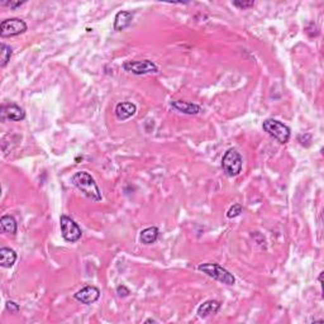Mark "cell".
Segmentation results:
<instances>
[{"label":"cell","mask_w":324,"mask_h":324,"mask_svg":"<svg viewBox=\"0 0 324 324\" xmlns=\"http://www.w3.org/2000/svg\"><path fill=\"white\" fill-rule=\"evenodd\" d=\"M71 183L72 185L75 186V188H78L86 198H89L93 202H100V200L103 199L102 191H100L99 186H98L94 178H93L89 172H75V174L72 175Z\"/></svg>","instance_id":"cell-1"},{"label":"cell","mask_w":324,"mask_h":324,"mask_svg":"<svg viewBox=\"0 0 324 324\" xmlns=\"http://www.w3.org/2000/svg\"><path fill=\"white\" fill-rule=\"evenodd\" d=\"M198 270L202 271L203 274L208 275L212 279L219 281V283L225 284V285H234L235 284V277L233 276V274H230L227 269L216 262L202 263L198 266Z\"/></svg>","instance_id":"cell-2"},{"label":"cell","mask_w":324,"mask_h":324,"mask_svg":"<svg viewBox=\"0 0 324 324\" xmlns=\"http://www.w3.org/2000/svg\"><path fill=\"white\" fill-rule=\"evenodd\" d=\"M242 166H243V158H242L241 153L234 148H229L227 152L223 155L222 158V169L227 176L229 178H234L239 172L242 171Z\"/></svg>","instance_id":"cell-3"},{"label":"cell","mask_w":324,"mask_h":324,"mask_svg":"<svg viewBox=\"0 0 324 324\" xmlns=\"http://www.w3.org/2000/svg\"><path fill=\"white\" fill-rule=\"evenodd\" d=\"M262 128L265 132L270 134L271 137H274L277 142L280 143H288L289 139L291 136L290 128L286 124H284L283 122L276 119H266L263 122Z\"/></svg>","instance_id":"cell-4"},{"label":"cell","mask_w":324,"mask_h":324,"mask_svg":"<svg viewBox=\"0 0 324 324\" xmlns=\"http://www.w3.org/2000/svg\"><path fill=\"white\" fill-rule=\"evenodd\" d=\"M60 227H61L62 237L67 242H78L83 235V230L79 227L78 223L67 216H61L60 218Z\"/></svg>","instance_id":"cell-5"},{"label":"cell","mask_w":324,"mask_h":324,"mask_svg":"<svg viewBox=\"0 0 324 324\" xmlns=\"http://www.w3.org/2000/svg\"><path fill=\"white\" fill-rule=\"evenodd\" d=\"M27 23L24 20L19 18H10V19L3 20L0 24V36L3 38L19 36L27 31Z\"/></svg>","instance_id":"cell-6"},{"label":"cell","mask_w":324,"mask_h":324,"mask_svg":"<svg viewBox=\"0 0 324 324\" xmlns=\"http://www.w3.org/2000/svg\"><path fill=\"white\" fill-rule=\"evenodd\" d=\"M125 71L132 72L134 75H147V74H157L158 67L151 60H142V61H127L123 65Z\"/></svg>","instance_id":"cell-7"},{"label":"cell","mask_w":324,"mask_h":324,"mask_svg":"<svg viewBox=\"0 0 324 324\" xmlns=\"http://www.w3.org/2000/svg\"><path fill=\"white\" fill-rule=\"evenodd\" d=\"M78 302L83 303L85 305L94 304L95 302H98L100 298V290L94 285H88L85 288H83L81 290H79L78 293L74 295Z\"/></svg>","instance_id":"cell-8"},{"label":"cell","mask_w":324,"mask_h":324,"mask_svg":"<svg viewBox=\"0 0 324 324\" xmlns=\"http://www.w3.org/2000/svg\"><path fill=\"white\" fill-rule=\"evenodd\" d=\"M1 118L3 119L20 122L25 118V111L17 104H6L1 107Z\"/></svg>","instance_id":"cell-9"},{"label":"cell","mask_w":324,"mask_h":324,"mask_svg":"<svg viewBox=\"0 0 324 324\" xmlns=\"http://www.w3.org/2000/svg\"><path fill=\"white\" fill-rule=\"evenodd\" d=\"M170 106L178 111H180V113L188 114V115H197V114H199L202 111V108L198 104L190 102H184V100H174V102L170 103Z\"/></svg>","instance_id":"cell-10"},{"label":"cell","mask_w":324,"mask_h":324,"mask_svg":"<svg viewBox=\"0 0 324 324\" xmlns=\"http://www.w3.org/2000/svg\"><path fill=\"white\" fill-rule=\"evenodd\" d=\"M137 111V107L130 102L118 103L115 107V116L119 120H127L130 116H133Z\"/></svg>","instance_id":"cell-11"},{"label":"cell","mask_w":324,"mask_h":324,"mask_svg":"<svg viewBox=\"0 0 324 324\" xmlns=\"http://www.w3.org/2000/svg\"><path fill=\"white\" fill-rule=\"evenodd\" d=\"M132 20H133V13L125 10L118 11L115 18H114V29L116 32L124 31L125 28L132 24Z\"/></svg>","instance_id":"cell-12"},{"label":"cell","mask_w":324,"mask_h":324,"mask_svg":"<svg viewBox=\"0 0 324 324\" xmlns=\"http://www.w3.org/2000/svg\"><path fill=\"white\" fill-rule=\"evenodd\" d=\"M220 309V303L218 300H207L198 308V316L200 318H208L209 316H214Z\"/></svg>","instance_id":"cell-13"},{"label":"cell","mask_w":324,"mask_h":324,"mask_svg":"<svg viewBox=\"0 0 324 324\" xmlns=\"http://www.w3.org/2000/svg\"><path fill=\"white\" fill-rule=\"evenodd\" d=\"M15 261H17V253L14 249L8 248V247L0 248V265H1V267L10 269L15 263Z\"/></svg>","instance_id":"cell-14"},{"label":"cell","mask_w":324,"mask_h":324,"mask_svg":"<svg viewBox=\"0 0 324 324\" xmlns=\"http://www.w3.org/2000/svg\"><path fill=\"white\" fill-rule=\"evenodd\" d=\"M0 227H1V230L6 234L15 235L17 233V220L13 218L11 216H3L1 219H0Z\"/></svg>","instance_id":"cell-15"},{"label":"cell","mask_w":324,"mask_h":324,"mask_svg":"<svg viewBox=\"0 0 324 324\" xmlns=\"http://www.w3.org/2000/svg\"><path fill=\"white\" fill-rule=\"evenodd\" d=\"M158 233H160V230H158L157 227L146 228V229L142 230L141 234H139V241L143 244L155 243L158 238Z\"/></svg>","instance_id":"cell-16"},{"label":"cell","mask_w":324,"mask_h":324,"mask_svg":"<svg viewBox=\"0 0 324 324\" xmlns=\"http://www.w3.org/2000/svg\"><path fill=\"white\" fill-rule=\"evenodd\" d=\"M0 53H1V62H0V66L5 67L6 64L10 61V57L13 55V50H11L10 46L5 45V43H1L0 45Z\"/></svg>","instance_id":"cell-17"},{"label":"cell","mask_w":324,"mask_h":324,"mask_svg":"<svg viewBox=\"0 0 324 324\" xmlns=\"http://www.w3.org/2000/svg\"><path fill=\"white\" fill-rule=\"evenodd\" d=\"M242 212H243V208H242V205H239V204H234L233 205V207H230V209L229 211L227 212V216L228 218H235V216H238L239 214L242 213Z\"/></svg>","instance_id":"cell-18"},{"label":"cell","mask_w":324,"mask_h":324,"mask_svg":"<svg viewBox=\"0 0 324 324\" xmlns=\"http://www.w3.org/2000/svg\"><path fill=\"white\" fill-rule=\"evenodd\" d=\"M233 5L239 9H248L255 5V1H233Z\"/></svg>","instance_id":"cell-19"},{"label":"cell","mask_w":324,"mask_h":324,"mask_svg":"<svg viewBox=\"0 0 324 324\" xmlns=\"http://www.w3.org/2000/svg\"><path fill=\"white\" fill-rule=\"evenodd\" d=\"M5 308H6V311L10 312V313H18V312H19V305H18L17 303L11 302V300L6 302Z\"/></svg>","instance_id":"cell-20"},{"label":"cell","mask_w":324,"mask_h":324,"mask_svg":"<svg viewBox=\"0 0 324 324\" xmlns=\"http://www.w3.org/2000/svg\"><path fill=\"white\" fill-rule=\"evenodd\" d=\"M116 294H118V295H119L120 298H125V297H128V295H129L130 291H129V289L127 288V286L119 285L118 288H116Z\"/></svg>","instance_id":"cell-21"},{"label":"cell","mask_w":324,"mask_h":324,"mask_svg":"<svg viewBox=\"0 0 324 324\" xmlns=\"http://www.w3.org/2000/svg\"><path fill=\"white\" fill-rule=\"evenodd\" d=\"M25 1H3V3H1V5H5V6H9V8L15 9V8H18V6L23 5Z\"/></svg>","instance_id":"cell-22"},{"label":"cell","mask_w":324,"mask_h":324,"mask_svg":"<svg viewBox=\"0 0 324 324\" xmlns=\"http://www.w3.org/2000/svg\"><path fill=\"white\" fill-rule=\"evenodd\" d=\"M319 283H321V285L323 284V272H321V275H319Z\"/></svg>","instance_id":"cell-23"},{"label":"cell","mask_w":324,"mask_h":324,"mask_svg":"<svg viewBox=\"0 0 324 324\" xmlns=\"http://www.w3.org/2000/svg\"><path fill=\"white\" fill-rule=\"evenodd\" d=\"M146 323H156V321L155 319H147Z\"/></svg>","instance_id":"cell-24"}]
</instances>
